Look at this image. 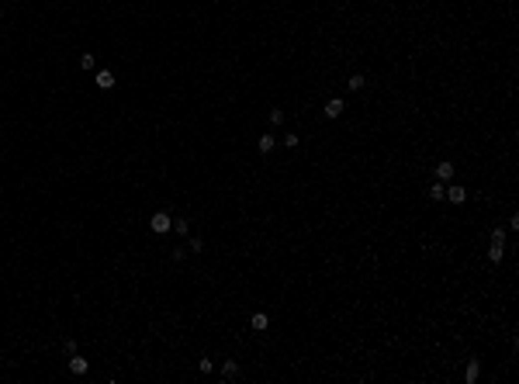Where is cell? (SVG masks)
<instances>
[{"label":"cell","mask_w":519,"mask_h":384,"mask_svg":"<svg viewBox=\"0 0 519 384\" xmlns=\"http://www.w3.org/2000/svg\"><path fill=\"white\" fill-rule=\"evenodd\" d=\"M488 260L492 263H502L506 260V229H492V249H488Z\"/></svg>","instance_id":"cell-1"},{"label":"cell","mask_w":519,"mask_h":384,"mask_svg":"<svg viewBox=\"0 0 519 384\" xmlns=\"http://www.w3.org/2000/svg\"><path fill=\"white\" fill-rule=\"evenodd\" d=\"M149 229L156 232V235H166V232L173 229V215H166V211H156V215L149 218Z\"/></svg>","instance_id":"cell-2"},{"label":"cell","mask_w":519,"mask_h":384,"mask_svg":"<svg viewBox=\"0 0 519 384\" xmlns=\"http://www.w3.org/2000/svg\"><path fill=\"white\" fill-rule=\"evenodd\" d=\"M343 111H346V100H343V97H329V100H325V107H322V114H325V118H339Z\"/></svg>","instance_id":"cell-3"},{"label":"cell","mask_w":519,"mask_h":384,"mask_svg":"<svg viewBox=\"0 0 519 384\" xmlns=\"http://www.w3.org/2000/svg\"><path fill=\"white\" fill-rule=\"evenodd\" d=\"M443 197L450 201V204H464V201H467V191H464L460 184H453V180H450V184H446V194H443Z\"/></svg>","instance_id":"cell-4"},{"label":"cell","mask_w":519,"mask_h":384,"mask_svg":"<svg viewBox=\"0 0 519 384\" xmlns=\"http://www.w3.org/2000/svg\"><path fill=\"white\" fill-rule=\"evenodd\" d=\"M87 371H90V360H83V353H73V357H70V374L83 378Z\"/></svg>","instance_id":"cell-5"},{"label":"cell","mask_w":519,"mask_h":384,"mask_svg":"<svg viewBox=\"0 0 519 384\" xmlns=\"http://www.w3.org/2000/svg\"><path fill=\"white\" fill-rule=\"evenodd\" d=\"M94 83H97L101 90H111V87H114V73H111V70H97Z\"/></svg>","instance_id":"cell-6"},{"label":"cell","mask_w":519,"mask_h":384,"mask_svg":"<svg viewBox=\"0 0 519 384\" xmlns=\"http://www.w3.org/2000/svg\"><path fill=\"white\" fill-rule=\"evenodd\" d=\"M436 180H440V184H450V180H453V163H440V166H436Z\"/></svg>","instance_id":"cell-7"},{"label":"cell","mask_w":519,"mask_h":384,"mask_svg":"<svg viewBox=\"0 0 519 384\" xmlns=\"http://www.w3.org/2000/svg\"><path fill=\"white\" fill-rule=\"evenodd\" d=\"M222 378L225 381H235L239 378V364L235 360H222Z\"/></svg>","instance_id":"cell-8"},{"label":"cell","mask_w":519,"mask_h":384,"mask_svg":"<svg viewBox=\"0 0 519 384\" xmlns=\"http://www.w3.org/2000/svg\"><path fill=\"white\" fill-rule=\"evenodd\" d=\"M478 378H481V364H478V360H471V364H467V371H464V381L474 384Z\"/></svg>","instance_id":"cell-9"},{"label":"cell","mask_w":519,"mask_h":384,"mask_svg":"<svg viewBox=\"0 0 519 384\" xmlns=\"http://www.w3.org/2000/svg\"><path fill=\"white\" fill-rule=\"evenodd\" d=\"M364 83H367V80L360 77V73H353V77L346 80V90H350V94H360V90H364Z\"/></svg>","instance_id":"cell-10"},{"label":"cell","mask_w":519,"mask_h":384,"mask_svg":"<svg viewBox=\"0 0 519 384\" xmlns=\"http://www.w3.org/2000/svg\"><path fill=\"white\" fill-rule=\"evenodd\" d=\"M256 146H260V153H274V146H277V139H274V135L267 132V135H260V142H256Z\"/></svg>","instance_id":"cell-11"},{"label":"cell","mask_w":519,"mask_h":384,"mask_svg":"<svg viewBox=\"0 0 519 384\" xmlns=\"http://www.w3.org/2000/svg\"><path fill=\"white\" fill-rule=\"evenodd\" d=\"M173 232L177 235H191V222L187 218H173Z\"/></svg>","instance_id":"cell-12"},{"label":"cell","mask_w":519,"mask_h":384,"mask_svg":"<svg viewBox=\"0 0 519 384\" xmlns=\"http://www.w3.org/2000/svg\"><path fill=\"white\" fill-rule=\"evenodd\" d=\"M249 325H253V329H256V332H263V329H267V325H270V322H267V315H260V311H256V315H253V318H249Z\"/></svg>","instance_id":"cell-13"},{"label":"cell","mask_w":519,"mask_h":384,"mask_svg":"<svg viewBox=\"0 0 519 384\" xmlns=\"http://www.w3.org/2000/svg\"><path fill=\"white\" fill-rule=\"evenodd\" d=\"M443 194H446V184H440V180H436V184L429 187V197H433V201H443Z\"/></svg>","instance_id":"cell-14"},{"label":"cell","mask_w":519,"mask_h":384,"mask_svg":"<svg viewBox=\"0 0 519 384\" xmlns=\"http://www.w3.org/2000/svg\"><path fill=\"white\" fill-rule=\"evenodd\" d=\"M94 66H97V59H94L90 52H83V56H80V70H94Z\"/></svg>","instance_id":"cell-15"},{"label":"cell","mask_w":519,"mask_h":384,"mask_svg":"<svg viewBox=\"0 0 519 384\" xmlns=\"http://www.w3.org/2000/svg\"><path fill=\"white\" fill-rule=\"evenodd\" d=\"M198 371H201V374H211V371H215V360L201 357V360H198Z\"/></svg>","instance_id":"cell-16"},{"label":"cell","mask_w":519,"mask_h":384,"mask_svg":"<svg viewBox=\"0 0 519 384\" xmlns=\"http://www.w3.org/2000/svg\"><path fill=\"white\" fill-rule=\"evenodd\" d=\"M267 118H270V125H284V111H281V107H274Z\"/></svg>","instance_id":"cell-17"},{"label":"cell","mask_w":519,"mask_h":384,"mask_svg":"<svg viewBox=\"0 0 519 384\" xmlns=\"http://www.w3.org/2000/svg\"><path fill=\"white\" fill-rule=\"evenodd\" d=\"M281 142H284V146H288V149H298V142H301V139H298L295 132H288V135H284V139H281Z\"/></svg>","instance_id":"cell-18"},{"label":"cell","mask_w":519,"mask_h":384,"mask_svg":"<svg viewBox=\"0 0 519 384\" xmlns=\"http://www.w3.org/2000/svg\"><path fill=\"white\" fill-rule=\"evenodd\" d=\"M187 249H191V253H201V249H205V239H201V235H194V239H191V246H187Z\"/></svg>","instance_id":"cell-19"},{"label":"cell","mask_w":519,"mask_h":384,"mask_svg":"<svg viewBox=\"0 0 519 384\" xmlns=\"http://www.w3.org/2000/svg\"><path fill=\"white\" fill-rule=\"evenodd\" d=\"M63 350H66V357H73V353H76V339H66V343H63Z\"/></svg>","instance_id":"cell-20"},{"label":"cell","mask_w":519,"mask_h":384,"mask_svg":"<svg viewBox=\"0 0 519 384\" xmlns=\"http://www.w3.org/2000/svg\"><path fill=\"white\" fill-rule=\"evenodd\" d=\"M0 28H3V24H0Z\"/></svg>","instance_id":"cell-21"}]
</instances>
